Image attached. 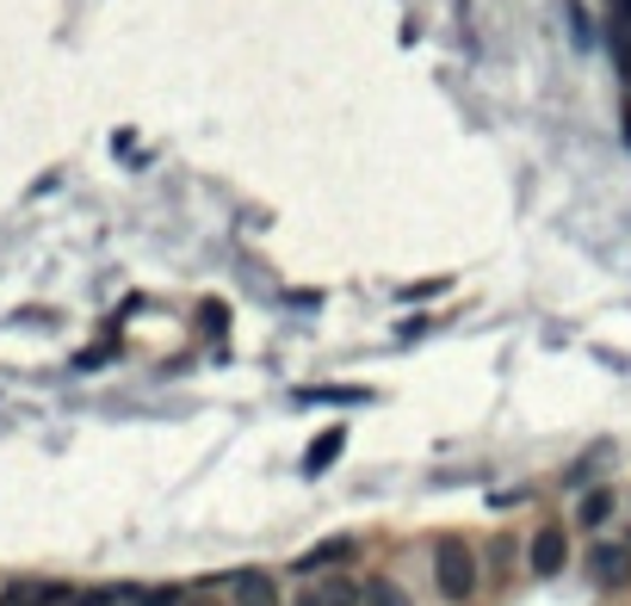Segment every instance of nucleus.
Masks as SVG:
<instances>
[{
	"label": "nucleus",
	"instance_id": "nucleus-1",
	"mask_svg": "<svg viewBox=\"0 0 631 606\" xmlns=\"http://www.w3.org/2000/svg\"><path fill=\"white\" fill-rule=\"evenodd\" d=\"M434 588H440L446 606H471L477 588H483V557H477L458 532H446V539L434 544Z\"/></svg>",
	"mask_w": 631,
	"mask_h": 606
},
{
	"label": "nucleus",
	"instance_id": "nucleus-2",
	"mask_svg": "<svg viewBox=\"0 0 631 606\" xmlns=\"http://www.w3.org/2000/svg\"><path fill=\"white\" fill-rule=\"evenodd\" d=\"M588 582L600 594H625L631 588V539H613V532H600L588 544Z\"/></svg>",
	"mask_w": 631,
	"mask_h": 606
},
{
	"label": "nucleus",
	"instance_id": "nucleus-3",
	"mask_svg": "<svg viewBox=\"0 0 631 606\" xmlns=\"http://www.w3.org/2000/svg\"><path fill=\"white\" fill-rule=\"evenodd\" d=\"M291 606H365V582H353V575H316L310 588L298 594Z\"/></svg>",
	"mask_w": 631,
	"mask_h": 606
},
{
	"label": "nucleus",
	"instance_id": "nucleus-4",
	"mask_svg": "<svg viewBox=\"0 0 631 606\" xmlns=\"http://www.w3.org/2000/svg\"><path fill=\"white\" fill-rule=\"evenodd\" d=\"M569 563V544H564V527H538L533 539H526V570L538 575V582H552L557 570Z\"/></svg>",
	"mask_w": 631,
	"mask_h": 606
},
{
	"label": "nucleus",
	"instance_id": "nucleus-5",
	"mask_svg": "<svg viewBox=\"0 0 631 606\" xmlns=\"http://www.w3.org/2000/svg\"><path fill=\"white\" fill-rule=\"evenodd\" d=\"M613 508H619V496L607 489V482H595V489H582V496H576V527L600 539V532H607V520H613Z\"/></svg>",
	"mask_w": 631,
	"mask_h": 606
},
{
	"label": "nucleus",
	"instance_id": "nucleus-6",
	"mask_svg": "<svg viewBox=\"0 0 631 606\" xmlns=\"http://www.w3.org/2000/svg\"><path fill=\"white\" fill-rule=\"evenodd\" d=\"M347 557H353V539L341 532V539H322L316 551H303V557L291 563V570H298V575H329V570H341Z\"/></svg>",
	"mask_w": 631,
	"mask_h": 606
},
{
	"label": "nucleus",
	"instance_id": "nucleus-7",
	"mask_svg": "<svg viewBox=\"0 0 631 606\" xmlns=\"http://www.w3.org/2000/svg\"><path fill=\"white\" fill-rule=\"evenodd\" d=\"M236 606H285L279 600V582L267 570H242L236 575Z\"/></svg>",
	"mask_w": 631,
	"mask_h": 606
},
{
	"label": "nucleus",
	"instance_id": "nucleus-8",
	"mask_svg": "<svg viewBox=\"0 0 631 606\" xmlns=\"http://www.w3.org/2000/svg\"><path fill=\"white\" fill-rule=\"evenodd\" d=\"M341 446H347V434H341V427H329V434H316V446H310V458H303V470H329L334 458H341Z\"/></svg>",
	"mask_w": 631,
	"mask_h": 606
},
{
	"label": "nucleus",
	"instance_id": "nucleus-9",
	"mask_svg": "<svg viewBox=\"0 0 631 606\" xmlns=\"http://www.w3.org/2000/svg\"><path fill=\"white\" fill-rule=\"evenodd\" d=\"M365 606H415V600H409V588H403V582L372 575V582H365Z\"/></svg>",
	"mask_w": 631,
	"mask_h": 606
},
{
	"label": "nucleus",
	"instance_id": "nucleus-10",
	"mask_svg": "<svg viewBox=\"0 0 631 606\" xmlns=\"http://www.w3.org/2000/svg\"><path fill=\"white\" fill-rule=\"evenodd\" d=\"M137 606H186V588H149L137 594Z\"/></svg>",
	"mask_w": 631,
	"mask_h": 606
},
{
	"label": "nucleus",
	"instance_id": "nucleus-11",
	"mask_svg": "<svg viewBox=\"0 0 631 606\" xmlns=\"http://www.w3.org/2000/svg\"><path fill=\"white\" fill-rule=\"evenodd\" d=\"M514 544H521V539H495V551H490L495 570H507V563H514Z\"/></svg>",
	"mask_w": 631,
	"mask_h": 606
},
{
	"label": "nucleus",
	"instance_id": "nucleus-12",
	"mask_svg": "<svg viewBox=\"0 0 631 606\" xmlns=\"http://www.w3.org/2000/svg\"><path fill=\"white\" fill-rule=\"evenodd\" d=\"M569 19H576V44H588V38H595V25H588V13H582V7H569Z\"/></svg>",
	"mask_w": 631,
	"mask_h": 606
},
{
	"label": "nucleus",
	"instance_id": "nucleus-13",
	"mask_svg": "<svg viewBox=\"0 0 631 606\" xmlns=\"http://www.w3.org/2000/svg\"><path fill=\"white\" fill-rule=\"evenodd\" d=\"M186 606H223L217 594H186Z\"/></svg>",
	"mask_w": 631,
	"mask_h": 606
}]
</instances>
